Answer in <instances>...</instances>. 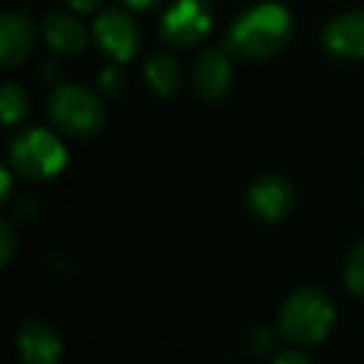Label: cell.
<instances>
[{
	"instance_id": "cell-1",
	"label": "cell",
	"mask_w": 364,
	"mask_h": 364,
	"mask_svg": "<svg viewBox=\"0 0 364 364\" xmlns=\"http://www.w3.org/2000/svg\"><path fill=\"white\" fill-rule=\"evenodd\" d=\"M294 36L292 16L279 3H259L245 11L225 33V50L242 60H267L287 48Z\"/></svg>"
},
{
	"instance_id": "cell-2",
	"label": "cell",
	"mask_w": 364,
	"mask_h": 364,
	"mask_svg": "<svg viewBox=\"0 0 364 364\" xmlns=\"http://www.w3.org/2000/svg\"><path fill=\"white\" fill-rule=\"evenodd\" d=\"M334 324V304L324 292L302 287L284 299L279 309V334L299 347L322 342Z\"/></svg>"
},
{
	"instance_id": "cell-3",
	"label": "cell",
	"mask_w": 364,
	"mask_h": 364,
	"mask_svg": "<svg viewBox=\"0 0 364 364\" xmlns=\"http://www.w3.org/2000/svg\"><path fill=\"white\" fill-rule=\"evenodd\" d=\"M8 157L18 175H23L26 180L43 182L63 172L68 162V150L53 132L28 127L13 137Z\"/></svg>"
},
{
	"instance_id": "cell-4",
	"label": "cell",
	"mask_w": 364,
	"mask_h": 364,
	"mask_svg": "<svg viewBox=\"0 0 364 364\" xmlns=\"http://www.w3.org/2000/svg\"><path fill=\"white\" fill-rule=\"evenodd\" d=\"M53 125L70 137H92L105 125V107L100 97L85 85H60L48 105Z\"/></svg>"
},
{
	"instance_id": "cell-5",
	"label": "cell",
	"mask_w": 364,
	"mask_h": 364,
	"mask_svg": "<svg viewBox=\"0 0 364 364\" xmlns=\"http://www.w3.org/2000/svg\"><path fill=\"white\" fill-rule=\"evenodd\" d=\"M213 28V11L203 0H177L162 16L160 36L175 48H190L200 43Z\"/></svg>"
},
{
	"instance_id": "cell-6",
	"label": "cell",
	"mask_w": 364,
	"mask_h": 364,
	"mask_svg": "<svg viewBox=\"0 0 364 364\" xmlns=\"http://www.w3.org/2000/svg\"><path fill=\"white\" fill-rule=\"evenodd\" d=\"M92 36H95L102 55L112 63L132 60L140 50V31H137L135 21L120 8L102 11L92 26Z\"/></svg>"
},
{
	"instance_id": "cell-7",
	"label": "cell",
	"mask_w": 364,
	"mask_h": 364,
	"mask_svg": "<svg viewBox=\"0 0 364 364\" xmlns=\"http://www.w3.org/2000/svg\"><path fill=\"white\" fill-rule=\"evenodd\" d=\"M193 82L203 100H223L232 87V63L228 58V50L205 48L193 65Z\"/></svg>"
},
{
	"instance_id": "cell-8",
	"label": "cell",
	"mask_w": 364,
	"mask_h": 364,
	"mask_svg": "<svg viewBox=\"0 0 364 364\" xmlns=\"http://www.w3.org/2000/svg\"><path fill=\"white\" fill-rule=\"evenodd\" d=\"M250 210L262 223H279L294 205V190L284 177L264 175L250 188Z\"/></svg>"
},
{
	"instance_id": "cell-9",
	"label": "cell",
	"mask_w": 364,
	"mask_h": 364,
	"mask_svg": "<svg viewBox=\"0 0 364 364\" xmlns=\"http://www.w3.org/2000/svg\"><path fill=\"white\" fill-rule=\"evenodd\" d=\"M324 48L339 60L364 58V11H347L332 18L322 33Z\"/></svg>"
},
{
	"instance_id": "cell-10",
	"label": "cell",
	"mask_w": 364,
	"mask_h": 364,
	"mask_svg": "<svg viewBox=\"0 0 364 364\" xmlns=\"http://www.w3.org/2000/svg\"><path fill=\"white\" fill-rule=\"evenodd\" d=\"M36 46V26L26 13L0 16V63L6 70L21 65Z\"/></svg>"
},
{
	"instance_id": "cell-11",
	"label": "cell",
	"mask_w": 364,
	"mask_h": 364,
	"mask_svg": "<svg viewBox=\"0 0 364 364\" xmlns=\"http://www.w3.org/2000/svg\"><path fill=\"white\" fill-rule=\"evenodd\" d=\"M18 349L26 364H58L63 354V342L58 332L46 322H26L18 332Z\"/></svg>"
},
{
	"instance_id": "cell-12",
	"label": "cell",
	"mask_w": 364,
	"mask_h": 364,
	"mask_svg": "<svg viewBox=\"0 0 364 364\" xmlns=\"http://www.w3.org/2000/svg\"><path fill=\"white\" fill-rule=\"evenodd\" d=\"M43 38L53 50L63 55H75L87 46L85 26L68 13H48L43 18Z\"/></svg>"
},
{
	"instance_id": "cell-13",
	"label": "cell",
	"mask_w": 364,
	"mask_h": 364,
	"mask_svg": "<svg viewBox=\"0 0 364 364\" xmlns=\"http://www.w3.org/2000/svg\"><path fill=\"white\" fill-rule=\"evenodd\" d=\"M145 77L150 82L152 92L160 97H172L182 85V68L167 53H157L147 60L145 65Z\"/></svg>"
},
{
	"instance_id": "cell-14",
	"label": "cell",
	"mask_w": 364,
	"mask_h": 364,
	"mask_svg": "<svg viewBox=\"0 0 364 364\" xmlns=\"http://www.w3.org/2000/svg\"><path fill=\"white\" fill-rule=\"evenodd\" d=\"M28 107H31V100H28V92L23 90L16 82H6L3 85V92H0V110H3V120L6 125H16L23 117L28 115Z\"/></svg>"
},
{
	"instance_id": "cell-15",
	"label": "cell",
	"mask_w": 364,
	"mask_h": 364,
	"mask_svg": "<svg viewBox=\"0 0 364 364\" xmlns=\"http://www.w3.org/2000/svg\"><path fill=\"white\" fill-rule=\"evenodd\" d=\"M344 282L349 292L364 297V242H359L349 255L347 267H344Z\"/></svg>"
},
{
	"instance_id": "cell-16",
	"label": "cell",
	"mask_w": 364,
	"mask_h": 364,
	"mask_svg": "<svg viewBox=\"0 0 364 364\" xmlns=\"http://www.w3.org/2000/svg\"><path fill=\"white\" fill-rule=\"evenodd\" d=\"M100 90L105 92V95L115 97L120 95L122 90H125V75L120 73V68H107V70H102L100 75Z\"/></svg>"
},
{
	"instance_id": "cell-17",
	"label": "cell",
	"mask_w": 364,
	"mask_h": 364,
	"mask_svg": "<svg viewBox=\"0 0 364 364\" xmlns=\"http://www.w3.org/2000/svg\"><path fill=\"white\" fill-rule=\"evenodd\" d=\"M13 250H16V232H13L11 220H0V259L3 264L11 262Z\"/></svg>"
},
{
	"instance_id": "cell-18",
	"label": "cell",
	"mask_w": 364,
	"mask_h": 364,
	"mask_svg": "<svg viewBox=\"0 0 364 364\" xmlns=\"http://www.w3.org/2000/svg\"><path fill=\"white\" fill-rule=\"evenodd\" d=\"M272 364H312L302 352H294V349H287V352H279L274 357Z\"/></svg>"
},
{
	"instance_id": "cell-19",
	"label": "cell",
	"mask_w": 364,
	"mask_h": 364,
	"mask_svg": "<svg viewBox=\"0 0 364 364\" xmlns=\"http://www.w3.org/2000/svg\"><path fill=\"white\" fill-rule=\"evenodd\" d=\"M70 3L73 11H80V13H92L105 3V0H68Z\"/></svg>"
},
{
	"instance_id": "cell-20",
	"label": "cell",
	"mask_w": 364,
	"mask_h": 364,
	"mask_svg": "<svg viewBox=\"0 0 364 364\" xmlns=\"http://www.w3.org/2000/svg\"><path fill=\"white\" fill-rule=\"evenodd\" d=\"M127 8H132V11H142V13H147V11H155L157 6H160L162 0H122Z\"/></svg>"
},
{
	"instance_id": "cell-21",
	"label": "cell",
	"mask_w": 364,
	"mask_h": 364,
	"mask_svg": "<svg viewBox=\"0 0 364 364\" xmlns=\"http://www.w3.org/2000/svg\"><path fill=\"white\" fill-rule=\"evenodd\" d=\"M0 177H3V200H8L11 198V188H13V180H11V170H3L0 172Z\"/></svg>"
}]
</instances>
